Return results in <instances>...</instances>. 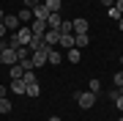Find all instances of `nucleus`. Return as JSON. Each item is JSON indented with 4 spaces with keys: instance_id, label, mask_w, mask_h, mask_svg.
Segmentation results:
<instances>
[{
    "instance_id": "79ce46f5",
    "label": "nucleus",
    "mask_w": 123,
    "mask_h": 121,
    "mask_svg": "<svg viewBox=\"0 0 123 121\" xmlns=\"http://www.w3.org/2000/svg\"><path fill=\"white\" fill-rule=\"evenodd\" d=\"M110 121H112V118H110Z\"/></svg>"
},
{
    "instance_id": "c756f323",
    "label": "nucleus",
    "mask_w": 123,
    "mask_h": 121,
    "mask_svg": "<svg viewBox=\"0 0 123 121\" xmlns=\"http://www.w3.org/2000/svg\"><path fill=\"white\" fill-rule=\"evenodd\" d=\"M6 94H8V88H6L3 83H0V99H6Z\"/></svg>"
},
{
    "instance_id": "2eb2a0df",
    "label": "nucleus",
    "mask_w": 123,
    "mask_h": 121,
    "mask_svg": "<svg viewBox=\"0 0 123 121\" xmlns=\"http://www.w3.org/2000/svg\"><path fill=\"white\" fill-rule=\"evenodd\" d=\"M66 58H68V63H79L82 61V50H77V47L66 50Z\"/></svg>"
},
{
    "instance_id": "72a5a7b5",
    "label": "nucleus",
    "mask_w": 123,
    "mask_h": 121,
    "mask_svg": "<svg viewBox=\"0 0 123 121\" xmlns=\"http://www.w3.org/2000/svg\"><path fill=\"white\" fill-rule=\"evenodd\" d=\"M118 28H120V33H123V17H120V19H118Z\"/></svg>"
},
{
    "instance_id": "f257e3e1",
    "label": "nucleus",
    "mask_w": 123,
    "mask_h": 121,
    "mask_svg": "<svg viewBox=\"0 0 123 121\" xmlns=\"http://www.w3.org/2000/svg\"><path fill=\"white\" fill-rule=\"evenodd\" d=\"M74 99H77V105H79L82 110H90L93 105H96V99H98V96H96V94H90V91H77Z\"/></svg>"
},
{
    "instance_id": "7ed1b4c3",
    "label": "nucleus",
    "mask_w": 123,
    "mask_h": 121,
    "mask_svg": "<svg viewBox=\"0 0 123 121\" xmlns=\"http://www.w3.org/2000/svg\"><path fill=\"white\" fill-rule=\"evenodd\" d=\"M14 36L19 39V44H22V47H27V44H30V39H33V30H30V25H19V30L14 33Z\"/></svg>"
},
{
    "instance_id": "1a4fd4ad",
    "label": "nucleus",
    "mask_w": 123,
    "mask_h": 121,
    "mask_svg": "<svg viewBox=\"0 0 123 121\" xmlns=\"http://www.w3.org/2000/svg\"><path fill=\"white\" fill-rule=\"evenodd\" d=\"M47 63H52V66H57V63H63V50L52 47V50H49V55H47Z\"/></svg>"
},
{
    "instance_id": "423d86ee",
    "label": "nucleus",
    "mask_w": 123,
    "mask_h": 121,
    "mask_svg": "<svg viewBox=\"0 0 123 121\" xmlns=\"http://www.w3.org/2000/svg\"><path fill=\"white\" fill-rule=\"evenodd\" d=\"M3 25H6V30H14V33H17V30H19L17 14H6V17H3Z\"/></svg>"
},
{
    "instance_id": "412c9836",
    "label": "nucleus",
    "mask_w": 123,
    "mask_h": 121,
    "mask_svg": "<svg viewBox=\"0 0 123 121\" xmlns=\"http://www.w3.org/2000/svg\"><path fill=\"white\" fill-rule=\"evenodd\" d=\"M38 94H41V85H38V83H27L25 96H38Z\"/></svg>"
},
{
    "instance_id": "4be33fe9",
    "label": "nucleus",
    "mask_w": 123,
    "mask_h": 121,
    "mask_svg": "<svg viewBox=\"0 0 123 121\" xmlns=\"http://www.w3.org/2000/svg\"><path fill=\"white\" fill-rule=\"evenodd\" d=\"M14 52H17V63H19V61H27V58H30V50H27V47H17Z\"/></svg>"
},
{
    "instance_id": "ea45409f",
    "label": "nucleus",
    "mask_w": 123,
    "mask_h": 121,
    "mask_svg": "<svg viewBox=\"0 0 123 121\" xmlns=\"http://www.w3.org/2000/svg\"><path fill=\"white\" fill-rule=\"evenodd\" d=\"M3 41H6V39H0V44H3Z\"/></svg>"
},
{
    "instance_id": "473e14b6",
    "label": "nucleus",
    "mask_w": 123,
    "mask_h": 121,
    "mask_svg": "<svg viewBox=\"0 0 123 121\" xmlns=\"http://www.w3.org/2000/svg\"><path fill=\"white\" fill-rule=\"evenodd\" d=\"M115 8H118V11L123 14V0H115Z\"/></svg>"
},
{
    "instance_id": "f8f14e48",
    "label": "nucleus",
    "mask_w": 123,
    "mask_h": 121,
    "mask_svg": "<svg viewBox=\"0 0 123 121\" xmlns=\"http://www.w3.org/2000/svg\"><path fill=\"white\" fill-rule=\"evenodd\" d=\"M8 91H11V94H19V96H22L25 91H27V83H25V80H11Z\"/></svg>"
},
{
    "instance_id": "0eeeda50",
    "label": "nucleus",
    "mask_w": 123,
    "mask_h": 121,
    "mask_svg": "<svg viewBox=\"0 0 123 121\" xmlns=\"http://www.w3.org/2000/svg\"><path fill=\"white\" fill-rule=\"evenodd\" d=\"M60 25H63L60 11H57V14H49V17H47V28H49V30H60Z\"/></svg>"
},
{
    "instance_id": "f704fd0d",
    "label": "nucleus",
    "mask_w": 123,
    "mask_h": 121,
    "mask_svg": "<svg viewBox=\"0 0 123 121\" xmlns=\"http://www.w3.org/2000/svg\"><path fill=\"white\" fill-rule=\"evenodd\" d=\"M3 17H6V11H3V8H0V22H3Z\"/></svg>"
},
{
    "instance_id": "6ab92c4d",
    "label": "nucleus",
    "mask_w": 123,
    "mask_h": 121,
    "mask_svg": "<svg viewBox=\"0 0 123 121\" xmlns=\"http://www.w3.org/2000/svg\"><path fill=\"white\" fill-rule=\"evenodd\" d=\"M41 3L47 6L49 14H57V11H60V0H41Z\"/></svg>"
},
{
    "instance_id": "f03ea898",
    "label": "nucleus",
    "mask_w": 123,
    "mask_h": 121,
    "mask_svg": "<svg viewBox=\"0 0 123 121\" xmlns=\"http://www.w3.org/2000/svg\"><path fill=\"white\" fill-rule=\"evenodd\" d=\"M49 50H52V47H41V50H36V52L30 55V63H33V69H41V66H44V63H47V55H49Z\"/></svg>"
},
{
    "instance_id": "a878e982",
    "label": "nucleus",
    "mask_w": 123,
    "mask_h": 121,
    "mask_svg": "<svg viewBox=\"0 0 123 121\" xmlns=\"http://www.w3.org/2000/svg\"><path fill=\"white\" fill-rule=\"evenodd\" d=\"M112 83H115V88H120V85H123V72H115V77H112Z\"/></svg>"
},
{
    "instance_id": "58836bf2",
    "label": "nucleus",
    "mask_w": 123,
    "mask_h": 121,
    "mask_svg": "<svg viewBox=\"0 0 123 121\" xmlns=\"http://www.w3.org/2000/svg\"><path fill=\"white\" fill-rule=\"evenodd\" d=\"M120 96H123V85H120Z\"/></svg>"
},
{
    "instance_id": "9b49d317",
    "label": "nucleus",
    "mask_w": 123,
    "mask_h": 121,
    "mask_svg": "<svg viewBox=\"0 0 123 121\" xmlns=\"http://www.w3.org/2000/svg\"><path fill=\"white\" fill-rule=\"evenodd\" d=\"M17 19H19V25H30V22H33V11L22 6V8H19V14H17Z\"/></svg>"
},
{
    "instance_id": "e433bc0d",
    "label": "nucleus",
    "mask_w": 123,
    "mask_h": 121,
    "mask_svg": "<svg viewBox=\"0 0 123 121\" xmlns=\"http://www.w3.org/2000/svg\"><path fill=\"white\" fill-rule=\"evenodd\" d=\"M49 121H60V118H57V116H52V118H49Z\"/></svg>"
},
{
    "instance_id": "aec40b11",
    "label": "nucleus",
    "mask_w": 123,
    "mask_h": 121,
    "mask_svg": "<svg viewBox=\"0 0 123 121\" xmlns=\"http://www.w3.org/2000/svg\"><path fill=\"white\" fill-rule=\"evenodd\" d=\"M88 91H90V94H101V80H96V77H93V80H88Z\"/></svg>"
},
{
    "instance_id": "ddd939ff",
    "label": "nucleus",
    "mask_w": 123,
    "mask_h": 121,
    "mask_svg": "<svg viewBox=\"0 0 123 121\" xmlns=\"http://www.w3.org/2000/svg\"><path fill=\"white\" fill-rule=\"evenodd\" d=\"M30 30H33V36H44L47 22H44V19H33V22H30Z\"/></svg>"
},
{
    "instance_id": "7c9ffc66",
    "label": "nucleus",
    "mask_w": 123,
    "mask_h": 121,
    "mask_svg": "<svg viewBox=\"0 0 123 121\" xmlns=\"http://www.w3.org/2000/svg\"><path fill=\"white\" fill-rule=\"evenodd\" d=\"M6 36H8V30H6V25L0 22V39H6Z\"/></svg>"
},
{
    "instance_id": "6e6552de",
    "label": "nucleus",
    "mask_w": 123,
    "mask_h": 121,
    "mask_svg": "<svg viewBox=\"0 0 123 121\" xmlns=\"http://www.w3.org/2000/svg\"><path fill=\"white\" fill-rule=\"evenodd\" d=\"M71 47H74V33H60L57 50H71Z\"/></svg>"
},
{
    "instance_id": "39448f33",
    "label": "nucleus",
    "mask_w": 123,
    "mask_h": 121,
    "mask_svg": "<svg viewBox=\"0 0 123 121\" xmlns=\"http://www.w3.org/2000/svg\"><path fill=\"white\" fill-rule=\"evenodd\" d=\"M57 41H60V33L47 28V30H44V44H47V47H57Z\"/></svg>"
},
{
    "instance_id": "9d476101",
    "label": "nucleus",
    "mask_w": 123,
    "mask_h": 121,
    "mask_svg": "<svg viewBox=\"0 0 123 121\" xmlns=\"http://www.w3.org/2000/svg\"><path fill=\"white\" fill-rule=\"evenodd\" d=\"M0 63H6V66H14V63H17V52L6 47V50H3V55H0Z\"/></svg>"
},
{
    "instance_id": "a19ab883",
    "label": "nucleus",
    "mask_w": 123,
    "mask_h": 121,
    "mask_svg": "<svg viewBox=\"0 0 123 121\" xmlns=\"http://www.w3.org/2000/svg\"><path fill=\"white\" fill-rule=\"evenodd\" d=\"M118 121H123V118H118Z\"/></svg>"
},
{
    "instance_id": "c9c22d12",
    "label": "nucleus",
    "mask_w": 123,
    "mask_h": 121,
    "mask_svg": "<svg viewBox=\"0 0 123 121\" xmlns=\"http://www.w3.org/2000/svg\"><path fill=\"white\" fill-rule=\"evenodd\" d=\"M3 50H6V41H3V44H0V55H3Z\"/></svg>"
},
{
    "instance_id": "393cba45",
    "label": "nucleus",
    "mask_w": 123,
    "mask_h": 121,
    "mask_svg": "<svg viewBox=\"0 0 123 121\" xmlns=\"http://www.w3.org/2000/svg\"><path fill=\"white\" fill-rule=\"evenodd\" d=\"M107 96H110V102H115V99L120 96V88H110V91H107Z\"/></svg>"
},
{
    "instance_id": "a211bd4d",
    "label": "nucleus",
    "mask_w": 123,
    "mask_h": 121,
    "mask_svg": "<svg viewBox=\"0 0 123 121\" xmlns=\"http://www.w3.org/2000/svg\"><path fill=\"white\" fill-rule=\"evenodd\" d=\"M41 47H44V36H33V39H30V44H27V50H30V55L36 52V50H41Z\"/></svg>"
},
{
    "instance_id": "2f4dec72",
    "label": "nucleus",
    "mask_w": 123,
    "mask_h": 121,
    "mask_svg": "<svg viewBox=\"0 0 123 121\" xmlns=\"http://www.w3.org/2000/svg\"><path fill=\"white\" fill-rule=\"evenodd\" d=\"M101 6H107V8H110V6H115V0H98Z\"/></svg>"
},
{
    "instance_id": "c85d7f7f",
    "label": "nucleus",
    "mask_w": 123,
    "mask_h": 121,
    "mask_svg": "<svg viewBox=\"0 0 123 121\" xmlns=\"http://www.w3.org/2000/svg\"><path fill=\"white\" fill-rule=\"evenodd\" d=\"M115 107H118V110L123 113V96H118V99H115Z\"/></svg>"
},
{
    "instance_id": "dca6fc26",
    "label": "nucleus",
    "mask_w": 123,
    "mask_h": 121,
    "mask_svg": "<svg viewBox=\"0 0 123 121\" xmlns=\"http://www.w3.org/2000/svg\"><path fill=\"white\" fill-rule=\"evenodd\" d=\"M88 44H90L88 33H77V36H74V47H77V50H85Z\"/></svg>"
},
{
    "instance_id": "bb28decb",
    "label": "nucleus",
    "mask_w": 123,
    "mask_h": 121,
    "mask_svg": "<svg viewBox=\"0 0 123 121\" xmlns=\"http://www.w3.org/2000/svg\"><path fill=\"white\" fill-rule=\"evenodd\" d=\"M38 3H41V0H22V6H25V8H36Z\"/></svg>"
},
{
    "instance_id": "b1692460",
    "label": "nucleus",
    "mask_w": 123,
    "mask_h": 121,
    "mask_svg": "<svg viewBox=\"0 0 123 121\" xmlns=\"http://www.w3.org/2000/svg\"><path fill=\"white\" fill-rule=\"evenodd\" d=\"M57 33H74V30H71V19H63V25H60Z\"/></svg>"
},
{
    "instance_id": "f3484780",
    "label": "nucleus",
    "mask_w": 123,
    "mask_h": 121,
    "mask_svg": "<svg viewBox=\"0 0 123 121\" xmlns=\"http://www.w3.org/2000/svg\"><path fill=\"white\" fill-rule=\"evenodd\" d=\"M22 74H25V69L19 66V63H14V66H8V77H11V80H22Z\"/></svg>"
},
{
    "instance_id": "20e7f679",
    "label": "nucleus",
    "mask_w": 123,
    "mask_h": 121,
    "mask_svg": "<svg viewBox=\"0 0 123 121\" xmlns=\"http://www.w3.org/2000/svg\"><path fill=\"white\" fill-rule=\"evenodd\" d=\"M71 30H74V36H77V33H88V19H85V17L71 19Z\"/></svg>"
},
{
    "instance_id": "4468645a",
    "label": "nucleus",
    "mask_w": 123,
    "mask_h": 121,
    "mask_svg": "<svg viewBox=\"0 0 123 121\" xmlns=\"http://www.w3.org/2000/svg\"><path fill=\"white\" fill-rule=\"evenodd\" d=\"M30 11H33V19H44V22H47V17H49V11H47L44 3H38V6H36V8H30Z\"/></svg>"
},
{
    "instance_id": "4c0bfd02",
    "label": "nucleus",
    "mask_w": 123,
    "mask_h": 121,
    "mask_svg": "<svg viewBox=\"0 0 123 121\" xmlns=\"http://www.w3.org/2000/svg\"><path fill=\"white\" fill-rule=\"evenodd\" d=\"M120 63H123V50H120Z\"/></svg>"
},
{
    "instance_id": "cd10ccee",
    "label": "nucleus",
    "mask_w": 123,
    "mask_h": 121,
    "mask_svg": "<svg viewBox=\"0 0 123 121\" xmlns=\"http://www.w3.org/2000/svg\"><path fill=\"white\" fill-rule=\"evenodd\" d=\"M110 17H112V19H120V17H123V14H120L118 8H115V6H110Z\"/></svg>"
},
{
    "instance_id": "5701e85b",
    "label": "nucleus",
    "mask_w": 123,
    "mask_h": 121,
    "mask_svg": "<svg viewBox=\"0 0 123 121\" xmlns=\"http://www.w3.org/2000/svg\"><path fill=\"white\" fill-rule=\"evenodd\" d=\"M0 113H3V116L11 113V102H8V99H0Z\"/></svg>"
}]
</instances>
